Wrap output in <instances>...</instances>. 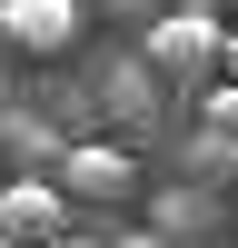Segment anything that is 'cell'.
<instances>
[{"mask_svg":"<svg viewBox=\"0 0 238 248\" xmlns=\"http://www.w3.org/2000/svg\"><path fill=\"white\" fill-rule=\"evenodd\" d=\"M218 40H228V30H218L208 10H169V20L149 30V70H159V79H208V70H218Z\"/></svg>","mask_w":238,"mask_h":248,"instance_id":"obj_1","label":"cell"},{"mask_svg":"<svg viewBox=\"0 0 238 248\" xmlns=\"http://www.w3.org/2000/svg\"><path fill=\"white\" fill-rule=\"evenodd\" d=\"M0 248H30V238H10V229H0Z\"/></svg>","mask_w":238,"mask_h":248,"instance_id":"obj_7","label":"cell"},{"mask_svg":"<svg viewBox=\"0 0 238 248\" xmlns=\"http://www.w3.org/2000/svg\"><path fill=\"white\" fill-rule=\"evenodd\" d=\"M0 40L20 60H60L79 40V0H0Z\"/></svg>","mask_w":238,"mask_h":248,"instance_id":"obj_2","label":"cell"},{"mask_svg":"<svg viewBox=\"0 0 238 248\" xmlns=\"http://www.w3.org/2000/svg\"><path fill=\"white\" fill-rule=\"evenodd\" d=\"M198 129H218V139H238V79H218V90L198 99Z\"/></svg>","mask_w":238,"mask_h":248,"instance_id":"obj_5","label":"cell"},{"mask_svg":"<svg viewBox=\"0 0 238 248\" xmlns=\"http://www.w3.org/2000/svg\"><path fill=\"white\" fill-rule=\"evenodd\" d=\"M0 229L30 238V248H50L70 229V189H60V179H0Z\"/></svg>","mask_w":238,"mask_h":248,"instance_id":"obj_3","label":"cell"},{"mask_svg":"<svg viewBox=\"0 0 238 248\" xmlns=\"http://www.w3.org/2000/svg\"><path fill=\"white\" fill-rule=\"evenodd\" d=\"M60 189H70V199H99V209H109V199H129V159H119L109 139H79V149L60 159Z\"/></svg>","mask_w":238,"mask_h":248,"instance_id":"obj_4","label":"cell"},{"mask_svg":"<svg viewBox=\"0 0 238 248\" xmlns=\"http://www.w3.org/2000/svg\"><path fill=\"white\" fill-rule=\"evenodd\" d=\"M218 79H238V30H228V40H218Z\"/></svg>","mask_w":238,"mask_h":248,"instance_id":"obj_6","label":"cell"}]
</instances>
